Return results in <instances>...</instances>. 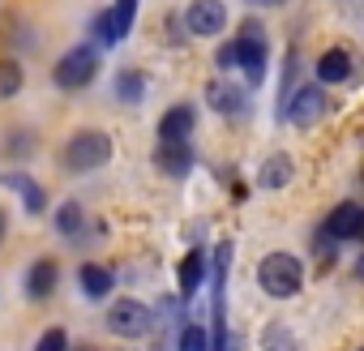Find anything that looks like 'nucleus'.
<instances>
[{
	"label": "nucleus",
	"instance_id": "1",
	"mask_svg": "<svg viewBox=\"0 0 364 351\" xmlns=\"http://www.w3.org/2000/svg\"><path fill=\"white\" fill-rule=\"evenodd\" d=\"M257 283H262L266 296L287 300V296L300 291V283H304V266H300L291 253H266L262 266H257Z\"/></svg>",
	"mask_w": 364,
	"mask_h": 351
},
{
	"label": "nucleus",
	"instance_id": "2",
	"mask_svg": "<svg viewBox=\"0 0 364 351\" xmlns=\"http://www.w3.org/2000/svg\"><path fill=\"white\" fill-rule=\"evenodd\" d=\"M112 158V137L107 133H99V129H82L69 146H65V167L69 171H95V167H103Z\"/></svg>",
	"mask_w": 364,
	"mask_h": 351
},
{
	"label": "nucleus",
	"instance_id": "3",
	"mask_svg": "<svg viewBox=\"0 0 364 351\" xmlns=\"http://www.w3.org/2000/svg\"><path fill=\"white\" fill-rule=\"evenodd\" d=\"M95 73H99V52L95 48H73V52H65L60 60H56V86L60 90H82V86H90L95 82Z\"/></svg>",
	"mask_w": 364,
	"mask_h": 351
},
{
	"label": "nucleus",
	"instance_id": "4",
	"mask_svg": "<svg viewBox=\"0 0 364 351\" xmlns=\"http://www.w3.org/2000/svg\"><path fill=\"white\" fill-rule=\"evenodd\" d=\"M150 308L141 304V300H116L112 308H107V330L112 334H120V338H141L146 330H150Z\"/></svg>",
	"mask_w": 364,
	"mask_h": 351
},
{
	"label": "nucleus",
	"instance_id": "5",
	"mask_svg": "<svg viewBox=\"0 0 364 351\" xmlns=\"http://www.w3.org/2000/svg\"><path fill=\"white\" fill-rule=\"evenodd\" d=\"M291 103H287V120L296 124V129H313L321 116H326V107H330V99H326V90L321 86H300L296 94H287Z\"/></svg>",
	"mask_w": 364,
	"mask_h": 351
},
{
	"label": "nucleus",
	"instance_id": "6",
	"mask_svg": "<svg viewBox=\"0 0 364 351\" xmlns=\"http://www.w3.org/2000/svg\"><path fill=\"white\" fill-rule=\"evenodd\" d=\"M232 52H236V65L245 69L249 82H262L266 77V39L257 35V26H245V35L232 43Z\"/></svg>",
	"mask_w": 364,
	"mask_h": 351
},
{
	"label": "nucleus",
	"instance_id": "7",
	"mask_svg": "<svg viewBox=\"0 0 364 351\" xmlns=\"http://www.w3.org/2000/svg\"><path fill=\"white\" fill-rule=\"evenodd\" d=\"M185 22H189V31L193 35H219L223 26H228V5L223 0H193L189 5V14H185Z\"/></svg>",
	"mask_w": 364,
	"mask_h": 351
},
{
	"label": "nucleus",
	"instance_id": "8",
	"mask_svg": "<svg viewBox=\"0 0 364 351\" xmlns=\"http://www.w3.org/2000/svg\"><path fill=\"white\" fill-rule=\"evenodd\" d=\"M326 236L330 240H360L364 236V210L360 202H338L326 219Z\"/></svg>",
	"mask_w": 364,
	"mask_h": 351
},
{
	"label": "nucleus",
	"instance_id": "9",
	"mask_svg": "<svg viewBox=\"0 0 364 351\" xmlns=\"http://www.w3.org/2000/svg\"><path fill=\"white\" fill-rule=\"evenodd\" d=\"M154 167H163L167 176H189V167H193V150H189V141H159V150H154Z\"/></svg>",
	"mask_w": 364,
	"mask_h": 351
},
{
	"label": "nucleus",
	"instance_id": "10",
	"mask_svg": "<svg viewBox=\"0 0 364 351\" xmlns=\"http://www.w3.org/2000/svg\"><path fill=\"white\" fill-rule=\"evenodd\" d=\"M193 124H198V112H193L189 103H180V107H171V112L159 120V141H189Z\"/></svg>",
	"mask_w": 364,
	"mask_h": 351
},
{
	"label": "nucleus",
	"instance_id": "11",
	"mask_svg": "<svg viewBox=\"0 0 364 351\" xmlns=\"http://www.w3.org/2000/svg\"><path fill=\"white\" fill-rule=\"evenodd\" d=\"M317 77H321V86H338V82H347V77H351V52H347V48H330V52H321V60H317Z\"/></svg>",
	"mask_w": 364,
	"mask_h": 351
},
{
	"label": "nucleus",
	"instance_id": "12",
	"mask_svg": "<svg viewBox=\"0 0 364 351\" xmlns=\"http://www.w3.org/2000/svg\"><path fill=\"white\" fill-rule=\"evenodd\" d=\"M206 283V253L189 249L185 261H180V300H193V291Z\"/></svg>",
	"mask_w": 364,
	"mask_h": 351
},
{
	"label": "nucleus",
	"instance_id": "13",
	"mask_svg": "<svg viewBox=\"0 0 364 351\" xmlns=\"http://www.w3.org/2000/svg\"><path fill=\"white\" fill-rule=\"evenodd\" d=\"M56 279H60L56 261H35L31 274H26V296H31V300H48V296L56 291Z\"/></svg>",
	"mask_w": 364,
	"mask_h": 351
},
{
	"label": "nucleus",
	"instance_id": "14",
	"mask_svg": "<svg viewBox=\"0 0 364 351\" xmlns=\"http://www.w3.org/2000/svg\"><path fill=\"white\" fill-rule=\"evenodd\" d=\"M206 94H210V107H215V112H228V116L245 112V90L232 86V82H210Z\"/></svg>",
	"mask_w": 364,
	"mask_h": 351
},
{
	"label": "nucleus",
	"instance_id": "15",
	"mask_svg": "<svg viewBox=\"0 0 364 351\" xmlns=\"http://www.w3.org/2000/svg\"><path fill=\"white\" fill-rule=\"evenodd\" d=\"M5 185H9V189H18V193L26 198V210H31V215H43L48 198H43V189L31 180V176H18V171H9V176H5Z\"/></svg>",
	"mask_w": 364,
	"mask_h": 351
},
{
	"label": "nucleus",
	"instance_id": "16",
	"mask_svg": "<svg viewBox=\"0 0 364 351\" xmlns=\"http://www.w3.org/2000/svg\"><path fill=\"white\" fill-rule=\"evenodd\" d=\"M287 180H291V158L287 154H270L266 167H262V185L266 189H283Z\"/></svg>",
	"mask_w": 364,
	"mask_h": 351
},
{
	"label": "nucleus",
	"instance_id": "17",
	"mask_svg": "<svg viewBox=\"0 0 364 351\" xmlns=\"http://www.w3.org/2000/svg\"><path fill=\"white\" fill-rule=\"evenodd\" d=\"M116 99H120V103H141V99H146V77L133 73V69H124V73L116 77Z\"/></svg>",
	"mask_w": 364,
	"mask_h": 351
},
{
	"label": "nucleus",
	"instance_id": "18",
	"mask_svg": "<svg viewBox=\"0 0 364 351\" xmlns=\"http://www.w3.org/2000/svg\"><path fill=\"white\" fill-rule=\"evenodd\" d=\"M82 291L86 296H107L112 291V270L107 266H82Z\"/></svg>",
	"mask_w": 364,
	"mask_h": 351
},
{
	"label": "nucleus",
	"instance_id": "19",
	"mask_svg": "<svg viewBox=\"0 0 364 351\" xmlns=\"http://www.w3.org/2000/svg\"><path fill=\"white\" fill-rule=\"evenodd\" d=\"M107 14H112V31H116V39H124V35L133 31V18H137V0H116Z\"/></svg>",
	"mask_w": 364,
	"mask_h": 351
},
{
	"label": "nucleus",
	"instance_id": "20",
	"mask_svg": "<svg viewBox=\"0 0 364 351\" xmlns=\"http://www.w3.org/2000/svg\"><path fill=\"white\" fill-rule=\"evenodd\" d=\"M262 351H296V338H291V330H287L283 321L266 325V334H262Z\"/></svg>",
	"mask_w": 364,
	"mask_h": 351
},
{
	"label": "nucleus",
	"instance_id": "21",
	"mask_svg": "<svg viewBox=\"0 0 364 351\" xmlns=\"http://www.w3.org/2000/svg\"><path fill=\"white\" fill-rule=\"evenodd\" d=\"M56 232L69 236V240L82 232V206H77V202H65V206L56 210Z\"/></svg>",
	"mask_w": 364,
	"mask_h": 351
},
{
	"label": "nucleus",
	"instance_id": "22",
	"mask_svg": "<svg viewBox=\"0 0 364 351\" xmlns=\"http://www.w3.org/2000/svg\"><path fill=\"white\" fill-rule=\"evenodd\" d=\"M22 90V65L18 60H0V99H14Z\"/></svg>",
	"mask_w": 364,
	"mask_h": 351
},
{
	"label": "nucleus",
	"instance_id": "23",
	"mask_svg": "<svg viewBox=\"0 0 364 351\" xmlns=\"http://www.w3.org/2000/svg\"><path fill=\"white\" fill-rule=\"evenodd\" d=\"M176 351H210V334H206L202 325H180Z\"/></svg>",
	"mask_w": 364,
	"mask_h": 351
},
{
	"label": "nucleus",
	"instance_id": "24",
	"mask_svg": "<svg viewBox=\"0 0 364 351\" xmlns=\"http://www.w3.org/2000/svg\"><path fill=\"white\" fill-rule=\"evenodd\" d=\"M35 351H69V334L56 325V330H48V334L39 338V347H35Z\"/></svg>",
	"mask_w": 364,
	"mask_h": 351
},
{
	"label": "nucleus",
	"instance_id": "25",
	"mask_svg": "<svg viewBox=\"0 0 364 351\" xmlns=\"http://www.w3.org/2000/svg\"><path fill=\"white\" fill-rule=\"evenodd\" d=\"M95 39H99L103 48H107V43H116V31H112V14H107V9L95 18Z\"/></svg>",
	"mask_w": 364,
	"mask_h": 351
},
{
	"label": "nucleus",
	"instance_id": "26",
	"mask_svg": "<svg viewBox=\"0 0 364 351\" xmlns=\"http://www.w3.org/2000/svg\"><path fill=\"white\" fill-rule=\"evenodd\" d=\"M215 60H219V69H236V52H232V43H223Z\"/></svg>",
	"mask_w": 364,
	"mask_h": 351
},
{
	"label": "nucleus",
	"instance_id": "27",
	"mask_svg": "<svg viewBox=\"0 0 364 351\" xmlns=\"http://www.w3.org/2000/svg\"><path fill=\"white\" fill-rule=\"evenodd\" d=\"M0 240H5V215H0Z\"/></svg>",
	"mask_w": 364,
	"mask_h": 351
},
{
	"label": "nucleus",
	"instance_id": "28",
	"mask_svg": "<svg viewBox=\"0 0 364 351\" xmlns=\"http://www.w3.org/2000/svg\"><path fill=\"white\" fill-rule=\"evenodd\" d=\"M270 5H274V0H270Z\"/></svg>",
	"mask_w": 364,
	"mask_h": 351
}]
</instances>
